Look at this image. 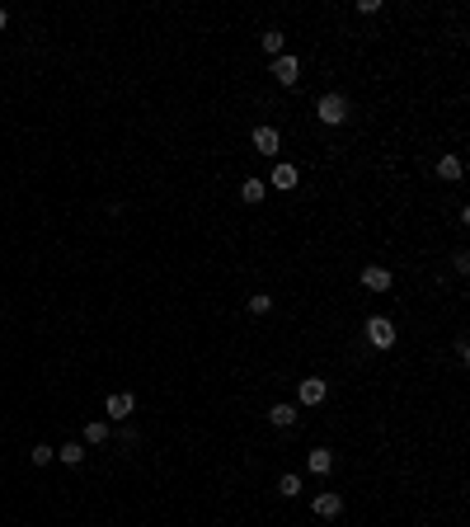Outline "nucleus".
<instances>
[{"instance_id": "obj_1", "label": "nucleus", "mask_w": 470, "mask_h": 527, "mask_svg": "<svg viewBox=\"0 0 470 527\" xmlns=\"http://www.w3.org/2000/svg\"><path fill=\"white\" fill-rule=\"evenodd\" d=\"M315 118H320L325 128H339L343 118H348V99H343V95H320V104H315Z\"/></svg>"}, {"instance_id": "obj_2", "label": "nucleus", "mask_w": 470, "mask_h": 527, "mask_svg": "<svg viewBox=\"0 0 470 527\" xmlns=\"http://www.w3.org/2000/svg\"><path fill=\"white\" fill-rule=\"evenodd\" d=\"M367 344H371V348H391L395 344V325L386 316H371L367 320Z\"/></svg>"}, {"instance_id": "obj_3", "label": "nucleus", "mask_w": 470, "mask_h": 527, "mask_svg": "<svg viewBox=\"0 0 470 527\" xmlns=\"http://www.w3.org/2000/svg\"><path fill=\"white\" fill-rule=\"evenodd\" d=\"M273 80L278 85H296L301 80V61L296 57H273Z\"/></svg>"}, {"instance_id": "obj_4", "label": "nucleus", "mask_w": 470, "mask_h": 527, "mask_svg": "<svg viewBox=\"0 0 470 527\" xmlns=\"http://www.w3.org/2000/svg\"><path fill=\"white\" fill-rule=\"evenodd\" d=\"M362 288H367V292H386V288H391V268H381V264H367V268H362Z\"/></svg>"}, {"instance_id": "obj_5", "label": "nucleus", "mask_w": 470, "mask_h": 527, "mask_svg": "<svg viewBox=\"0 0 470 527\" xmlns=\"http://www.w3.org/2000/svg\"><path fill=\"white\" fill-rule=\"evenodd\" d=\"M325 395H329L325 377H306V381H301V405H320Z\"/></svg>"}, {"instance_id": "obj_6", "label": "nucleus", "mask_w": 470, "mask_h": 527, "mask_svg": "<svg viewBox=\"0 0 470 527\" xmlns=\"http://www.w3.org/2000/svg\"><path fill=\"white\" fill-rule=\"evenodd\" d=\"M254 146H259L263 156H278V146H283L278 128H254Z\"/></svg>"}, {"instance_id": "obj_7", "label": "nucleus", "mask_w": 470, "mask_h": 527, "mask_svg": "<svg viewBox=\"0 0 470 527\" xmlns=\"http://www.w3.org/2000/svg\"><path fill=\"white\" fill-rule=\"evenodd\" d=\"M296 179H301V175H296V165H287V160H278V165H273V188H296Z\"/></svg>"}, {"instance_id": "obj_8", "label": "nucleus", "mask_w": 470, "mask_h": 527, "mask_svg": "<svg viewBox=\"0 0 470 527\" xmlns=\"http://www.w3.org/2000/svg\"><path fill=\"white\" fill-rule=\"evenodd\" d=\"M132 410H136V400H132L127 391H118V395H108V415H113V419H127Z\"/></svg>"}, {"instance_id": "obj_9", "label": "nucleus", "mask_w": 470, "mask_h": 527, "mask_svg": "<svg viewBox=\"0 0 470 527\" xmlns=\"http://www.w3.org/2000/svg\"><path fill=\"white\" fill-rule=\"evenodd\" d=\"M315 513H320V518H339L343 499H339V495H315Z\"/></svg>"}, {"instance_id": "obj_10", "label": "nucleus", "mask_w": 470, "mask_h": 527, "mask_svg": "<svg viewBox=\"0 0 470 527\" xmlns=\"http://www.w3.org/2000/svg\"><path fill=\"white\" fill-rule=\"evenodd\" d=\"M306 466H311L315 475H325V471H329V466H334V452H329V448H315L311 457H306Z\"/></svg>"}, {"instance_id": "obj_11", "label": "nucleus", "mask_w": 470, "mask_h": 527, "mask_svg": "<svg viewBox=\"0 0 470 527\" xmlns=\"http://www.w3.org/2000/svg\"><path fill=\"white\" fill-rule=\"evenodd\" d=\"M268 424H273V428H292V424H296V410H292V405H273V410H268Z\"/></svg>"}, {"instance_id": "obj_12", "label": "nucleus", "mask_w": 470, "mask_h": 527, "mask_svg": "<svg viewBox=\"0 0 470 527\" xmlns=\"http://www.w3.org/2000/svg\"><path fill=\"white\" fill-rule=\"evenodd\" d=\"M263 193H268L263 179H245V184H240V198H245V203H263Z\"/></svg>"}, {"instance_id": "obj_13", "label": "nucleus", "mask_w": 470, "mask_h": 527, "mask_svg": "<svg viewBox=\"0 0 470 527\" xmlns=\"http://www.w3.org/2000/svg\"><path fill=\"white\" fill-rule=\"evenodd\" d=\"M438 175L456 184V179H461V156H442V160H438Z\"/></svg>"}, {"instance_id": "obj_14", "label": "nucleus", "mask_w": 470, "mask_h": 527, "mask_svg": "<svg viewBox=\"0 0 470 527\" xmlns=\"http://www.w3.org/2000/svg\"><path fill=\"white\" fill-rule=\"evenodd\" d=\"M57 457H61L66 466H80V461H85V443H66V448H57Z\"/></svg>"}, {"instance_id": "obj_15", "label": "nucleus", "mask_w": 470, "mask_h": 527, "mask_svg": "<svg viewBox=\"0 0 470 527\" xmlns=\"http://www.w3.org/2000/svg\"><path fill=\"white\" fill-rule=\"evenodd\" d=\"M52 457H57V448H48V443H38V448H28V461H33V466H48Z\"/></svg>"}, {"instance_id": "obj_16", "label": "nucleus", "mask_w": 470, "mask_h": 527, "mask_svg": "<svg viewBox=\"0 0 470 527\" xmlns=\"http://www.w3.org/2000/svg\"><path fill=\"white\" fill-rule=\"evenodd\" d=\"M104 438H108L104 419H90V424H85V443H104Z\"/></svg>"}, {"instance_id": "obj_17", "label": "nucleus", "mask_w": 470, "mask_h": 527, "mask_svg": "<svg viewBox=\"0 0 470 527\" xmlns=\"http://www.w3.org/2000/svg\"><path fill=\"white\" fill-rule=\"evenodd\" d=\"M278 495H283V499H296V495H301V480H296V475H283V480H278Z\"/></svg>"}, {"instance_id": "obj_18", "label": "nucleus", "mask_w": 470, "mask_h": 527, "mask_svg": "<svg viewBox=\"0 0 470 527\" xmlns=\"http://www.w3.org/2000/svg\"><path fill=\"white\" fill-rule=\"evenodd\" d=\"M263 52L283 57V33H278V28H273V33H263Z\"/></svg>"}, {"instance_id": "obj_19", "label": "nucleus", "mask_w": 470, "mask_h": 527, "mask_svg": "<svg viewBox=\"0 0 470 527\" xmlns=\"http://www.w3.org/2000/svg\"><path fill=\"white\" fill-rule=\"evenodd\" d=\"M249 311H254V316H268V311H273V297H249Z\"/></svg>"}, {"instance_id": "obj_20", "label": "nucleus", "mask_w": 470, "mask_h": 527, "mask_svg": "<svg viewBox=\"0 0 470 527\" xmlns=\"http://www.w3.org/2000/svg\"><path fill=\"white\" fill-rule=\"evenodd\" d=\"M0 28H5V10H0Z\"/></svg>"}]
</instances>
